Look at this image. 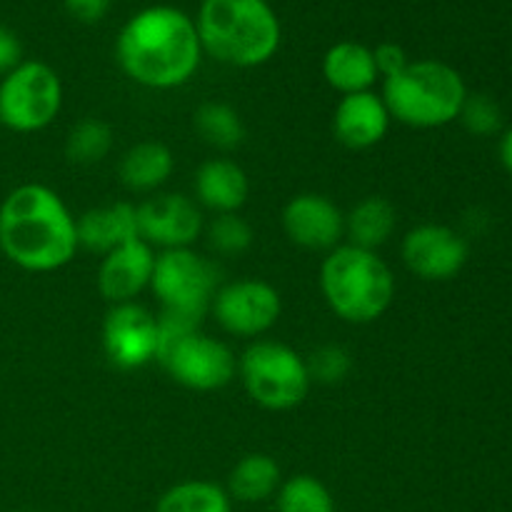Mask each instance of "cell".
Listing matches in <instances>:
<instances>
[{
    "label": "cell",
    "mask_w": 512,
    "mask_h": 512,
    "mask_svg": "<svg viewBox=\"0 0 512 512\" xmlns=\"http://www.w3.org/2000/svg\"><path fill=\"white\" fill-rule=\"evenodd\" d=\"M500 160H503L505 170L512 175V125L503 133L500 138Z\"/></svg>",
    "instance_id": "cell-33"
},
{
    "label": "cell",
    "mask_w": 512,
    "mask_h": 512,
    "mask_svg": "<svg viewBox=\"0 0 512 512\" xmlns=\"http://www.w3.org/2000/svg\"><path fill=\"white\" fill-rule=\"evenodd\" d=\"M68 13L80 23H98L108 13L113 0H63Z\"/></svg>",
    "instance_id": "cell-32"
},
{
    "label": "cell",
    "mask_w": 512,
    "mask_h": 512,
    "mask_svg": "<svg viewBox=\"0 0 512 512\" xmlns=\"http://www.w3.org/2000/svg\"><path fill=\"white\" fill-rule=\"evenodd\" d=\"M105 358L118 370H140L158 360V315L140 303H120L103 320Z\"/></svg>",
    "instance_id": "cell-13"
},
{
    "label": "cell",
    "mask_w": 512,
    "mask_h": 512,
    "mask_svg": "<svg viewBox=\"0 0 512 512\" xmlns=\"http://www.w3.org/2000/svg\"><path fill=\"white\" fill-rule=\"evenodd\" d=\"M135 213L138 238L153 250L193 248L205 230L203 210L183 193H153L148 200L135 205Z\"/></svg>",
    "instance_id": "cell-12"
},
{
    "label": "cell",
    "mask_w": 512,
    "mask_h": 512,
    "mask_svg": "<svg viewBox=\"0 0 512 512\" xmlns=\"http://www.w3.org/2000/svg\"><path fill=\"white\" fill-rule=\"evenodd\" d=\"M200 140L215 150H235L245 140V125L238 110L220 100L203 103L193 115Z\"/></svg>",
    "instance_id": "cell-24"
},
{
    "label": "cell",
    "mask_w": 512,
    "mask_h": 512,
    "mask_svg": "<svg viewBox=\"0 0 512 512\" xmlns=\"http://www.w3.org/2000/svg\"><path fill=\"white\" fill-rule=\"evenodd\" d=\"M275 510L278 512H338L335 498L323 480L315 475L300 473L283 480L275 493Z\"/></svg>",
    "instance_id": "cell-26"
},
{
    "label": "cell",
    "mask_w": 512,
    "mask_h": 512,
    "mask_svg": "<svg viewBox=\"0 0 512 512\" xmlns=\"http://www.w3.org/2000/svg\"><path fill=\"white\" fill-rule=\"evenodd\" d=\"M395 275L378 250L343 243L325 253L320 293L340 320L368 325L383 318L395 300Z\"/></svg>",
    "instance_id": "cell-4"
},
{
    "label": "cell",
    "mask_w": 512,
    "mask_h": 512,
    "mask_svg": "<svg viewBox=\"0 0 512 512\" xmlns=\"http://www.w3.org/2000/svg\"><path fill=\"white\" fill-rule=\"evenodd\" d=\"M203 53L233 68H260L280 50L283 25L268 0H200Z\"/></svg>",
    "instance_id": "cell-3"
},
{
    "label": "cell",
    "mask_w": 512,
    "mask_h": 512,
    "mask_svg": "<svg viewBox=\"0 0 512 512\" xmlns=\"http://www.w3.org/2000/svg\"><path fill=\"white\" fill-rule=\"evenodd\" d=\"M68 205L43 183H23L0 203V253L28 273H53L78 253Z\"/></svg>",
    "instance_id": "cell-2"
},
{
    "label": "cell",
    "mask_w": 512,
    "mask_h": 512,
    "mask_svg": "<svg viewBox=\"0 0 512 512\" xmlns=\"http://www.w3.org/2000/svg\"><path fill=\"white\" fill-rule=\"evenodd\" d=\"M400 258L415 278L445 283L465 268L470 245L465 235L450 225L423 223L405 233L400 243Z\"/></svg>",
    "instance_id": "cell-11"
},
{
    "label": "cell",
    "mask_w": 512,
    "mask_h": 512,
    "mask_svg": "<svg viewBox=\"0 0 512 512\" xmlns=\"http://www.w3.org/2000/svg\"><path fill=\"white\" fill-rule=\"evenodd\" d=\"M323 78L335 93H340V98L373 90L380 78L373 48L355 43V40H340V43L330 45L323 55Z\"/></svg>",
    "instance_id": "cell-19"
},
{
    "label": "cell",
    "mask_w": 512,
    "mask_h": 512,
    "mask_svg": "<svg viewBox=\"0 0 512 512\" xmlns=\"http://www.w3.org/2000/svg\"><path fill=\"white\" fill-rule=\"evenodd\" d=\"M175 170L173 150L158 140H143L135 143L128 153L120 158L118 175L125 190L140 195L158 193L170 180Z\"/></svg>",
    "instance_id": "cell-20"
},
{
    "label": "cell",
    "mask_w": 512,
    "mask_h": 512,
    "mask_svg": "<svg viewBox=\"0 0 512 512\" xmlns=\"http://www.w3.org/2000/svg\"><path fill=\"white\" fill-rule=\"evenodd\" d=\"M115 143L113 128L100 118H83L65 138V155L75 165H98L110 155Z\"/></svg>",
    "instance_id": "cell-25"
},
{
    "label": "cell",
    "mask_w": 512,
    "mask_h": 512,
    "mask_svg": "<svg viewBox=\"0 0 512 512\" xmlns=\"http://www.w3.org/2000/svg\"><path fill=\"white\" fill-rule=\"evenodd\" d=\"M203 55L195 18L165 3L140 8L115 38L120 70L150 90H175L190 83Z\"/></svg>",
    "instance_id": "cell-1"
},
{
    "label": "cell",
    "mask_w": 512,
    "mask_h": 512,
    "mask_svg": "<svg viewBox=\"0 0 512 512\" xmlns=\"http://www.w3.org/2000/svg\"><path fill=\"white\" fill-rule=\"evenodd\" d=\"M0 128H3V125H0Z\"/></svg>",
    "instance_id": "cell-35"
},
{
    "label": "cell",
    "mask_w": 512,
    "mask_h": 512,
    "mask_svg": "<svg viewBox=\"0 0 512 512\" xmlns=\"http://www.w3.org/2000/svg\"><path fill=\"white\" fill-rule=\"evenodd\" d=\"M20 63H23V43L8 25H0V78Z\"/></svg>",
    "instance_id": "cell-31"
},
{
    "label": "cell",
    "mask_w": 512,
    "mask_h": 512,
    "mask_svg": "<svg viewBox=\"0 0 512 512\" xmlns=\"http://www.w3.org/2000/svg\"><path fill=\"white\" fill-rule=\"evenodd\" d=\"M390 120L383 98L373 90L343 95L333 110V135L343 148L368 150L383 143Z\"/></svg>",
    "instance_id": "cell-16"
},
{
    "label": "cell",
    "mask_w": 512,
    "mask_h": 512,
    "mask_svg": "<svg viewBox=\"0 0 512 512\" xmlns=\"http://www.w3.org/2000/svg\"><path fill=\"white\" fill-rule=\"evenodd\" d=\"M63 108V80L43 60H23L0 78V125L13 133L45 130Z\"/></svg>",
    "instance_id": "cell-8"
},
{
    "label": "cell",
    "mask_w": 512,
    "mask_h": 512,
    "mask_svg": "<svg viewBox=\"0 0 512 512\" xmlns=\"http://www.w3.org/2000/svg\"><path fill=\"white\" fill-rule=\"evenodd\" d=\"M398 228V210L383 195H368L345 213V238L350 245L378 250L393 238Z\"/></svg>",
    "instance_id": "cell-21"
},
{
    "label": "cell",
    "mask_w": 512,
    "mask_h": 512,
    "mask_svg": "<svg viewBox=\"0 0 512 512\" xmlns=\"http://www.w3.org/2000/svg\"><path fill=\"white\" fill-rule=\"evenodd\" d=\"M280 483H283V473L275 458H270L268 453H248L233 465L225 490L230 500L253 505L275 498Z\"/></svg>",
    "instance_id": "cell-22"
},
{
    "label": "cell",
    "mask_w": 512,
    "mask_h": 512,
    "mask_svg": "<svg viewBox=\"0 0 512 512\" xmlns=\"http://www.w3.org/2000/svg\"><path fill=\"white\" fill-rule=\"evenodd\" d=\"M458 120L468 133L478 135V138H490V135L500 133V128H503V108H500L493 95L468 93Z\"/></svg>",
    "instance_id": "cell-28"
},
{
    "label": "cell",
    "mask_w": 512,
    "mask_h": 512,
    "mask_svg": "<svg viewBox=\"0 0 512 512\" xmlns=\"http://www.w3.org/2000/svg\"><path fill=\"white\" fill-rule=\"evenodd\" d=\"M283 230L298 248L330 253L343 245L345 213L328 195L300 193L285 203Z\"/></svg>",
    "instance_id": "cell-14"
},
{
    "label": "cell",
    "mask_w": 512,
    "mask_h": 512,
    "mask_svg": "<svg viewBox=\"0 0 512 512\" xmlns=\"http://www.w3.org/2000/svg\"><path fill=\"white\" fill-rule=\"evenodd\" d=\"M155 512H233V500L223 485L210 480H183L160 495Z\"/></svg>",
    "instance_id": "cell-23"
},
{
    "label": "cell",
    "mask_w": 512,
    "mask_h": 512,
    "mask_svg": "<svg viewBox=\"0 0 512 512\" xmlns=\"http://www.w3.org/2000/svg\"><path fill=\"white\" fill-rule=\"evenodd\" d=\"M380 98L393 120L408 128L433 130L458 120L468 85L453 65L423 58L410 60L405 70L385 78Z\"/></svg>",
    "instance_id": "cell-5"
},
{
    "label": "cell",
    "mask_w": 512,
    "mask_h": 512,
    "mask_svg": "<svg viewBox=\"0 0 512 512\" xmlns=\"http://www.w3.org/2000/svg\"><path fill=\"white\" fill-rule=\"evenodd\" d=\"M20 512H33V510H20Z\"/></svg>",
    "instance_id": "cell-34"
},
{
    "label": "cell",
    "mask_w": 512,
    "mask_h": 512,
    "mask_svg": "<svg viewBox=\"0 0 512 512\" xmlns=\"http://www.w3.org/2000/svg\"><path fill=\"white\" fill-rule=\"evenodd\" d=\"M210 310L225 333L235 338H260L280 320L283 300L268 280L243 278L220 285Z\"/></svg>",
    "instance_id": "cell-10"
},
{
    "label": "cell",
    "mask_w": 512,
    "mask_h": 512,
    "mask_svg": "<svg viewBox=\"0 0 512 512\" xmlns=\"http://www.w3.org/2000/svg\"><path fill=\"white\" fill-rule=\"evenodd\" d=\"M205 238L208 245L220 255H243L253 248V228L248 220L240 213H223L215 215L208 225H205Z\"/></svg>",
    "instance_id": "cell-27"
},
{
    "label": "cell",
    "mask_w": 512,
    "mask_h": 512,
    "mask_svg": "<svg viewBox=\"0 0 512 512\" xmlns=\"http://www.w3.org/2000/svg\"><path fill=\"white\" fill-rule=\"evenodd\" d=\"M155 268V250L145 240L135 238L103 255L98 268V290L108 303H135L150 288Z\"/></svg>",
    "instance_id": "cell-15"
},
{
    "label": "cell",
    "mask_w": 512,
    "mask_h": 512,
    "mask_svg": "<svg viewBox=\"0 0 512 512\" xmlns=\"http://www.w3.org/2000/svg\"><path fill=\"white\" fill-rule=\"evenodd\" d=\"M305 365H308V373L313 383L338 385L343 383L350 375V370H353V358H350V353L343 345L325 343L318 345V348L310 353V358H305Z\"/></svg>",
    "instance_id": "cell-29"
},
{
    "label": "cell",
    "mask_w": 512,
    "mask_h": 512,
    "mask_svg": "<svg viewBox=\"0 0 512 512\" xmlns=\"http://www.w3.org/2000/svg\"><path fill=\"white\" fill-rule=\"evenodd\" d=\"M195 203L213 215L240 213L250 198V178L235 160L210 158L195 170Z\"/></svg>",
    "instance_id": "cell-17"
},
{
    "label": "cell",
    "mask_w": 512,
    "mask_h": 512,
    "mask_svg": "<svg viewBox=\"0 0 512 512\" xmlns=\"http://www.w3.org/2000/svg\"><path fill=\"white\" fill-rule=\"evenodd\" d=\"M373 58H375V68H378V75L383 80L398 75L400 70H405V65L410 63V58H408V53H405L403 45L393 43V40H385V43L375 45Z\"/></svg>",
    "instance_id": "cell-30"
},
{
    "label": "cell",
    "mask_w": 512,
    "mask_h": 512,
    "mask_svg": "<svg viewBox=\"0 0 512 512\" xmlns=\"http://www.w3.org/2000/svg\"><path fill=\"white\" fill-rule=\"evenodd\" d=\"M75 230H78V248L105 255L118 245L138 238V213L133 203L118 200L85 210L80 218H75Z\"/></svg>",
    "instance_id": "cell-18"
},
{
    "label": "cell",
    "mask_w": 512,
    "mask_h": 512,
    "mask_svg": "<svg viewBox=\"0 0 512 512\" xmlns=\"http://www.w3.org/2000/svg\"><path fill=\"white\" fill-rule=\"evenodd\" d=\"M238 375L245 393L263 410L288 413L303 405L313 380L300 353L278 340H255L238 358Z\"/></svg>",
    "instance_id": "cell-6"
},
{
    "label": "cell",
    "mask_w": 512,
    "mask_h": 512,
    "mask_svg": "<svg viewBox=\"0 0 512 512\" xmlns=\"http://www.w3.org/2000/svg\"><path fill=\"white\" fill-rule=\"evenodd\" d=\"M220 270L210 258L193 248H175L155 253L150 290L165 313L185 315L203 323L215 293L220 288Z\"/></svg>",
    "instance_id": "cell-7"
},
{
    "label": "cell",
    "mask_w": 512,
    "mask_h": 512,
    "mask_svg": "<svg viewBox=\"0 0 512 512\" xmlns=\"http://www.w3.org/2000/svg\"><path fill=\"white\" fill-rule=\"evenodd\" d=\"M158 363L170 378L195 393H213L233 383L238 375V358L223 340L193 330L158 355Z\"/></svg>",
    "instance_id": "cell-9"
}]
</instances>
